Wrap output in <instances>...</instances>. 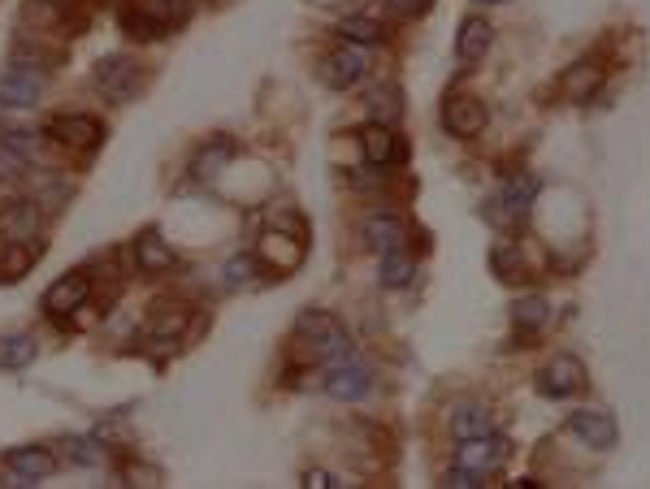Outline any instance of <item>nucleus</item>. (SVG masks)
Returning a JSON list of instances; mask_svg holds the SVG:
<instances>
[{
    "instance_id": "f257e3e1",
    "label": "nucleus",
    "mask_w": 650,
    "mask_h": 489,
    "mask_svg": "<svg viewBox=\"0 0 650 489\" xmlns=\"http://www.w3.org/2000/svg\"><path fill=\"white\" fill-rule=\"evenodd\" d=\"M291 342H295V351H304V360L321 364V368H334V364H343V360L356 355L343 321L330 316V312H317V308L299 312V321L291 329Z\"/></svg>"
},
{
    "instance_id": "f03ea898",
    "label": "nucleus",
    "mask_w": 650,
    "mask_h": 489,
    "mask_svg": "<svg viewBox=\"0 0 650 489\" xmlns=\"http://www.w3.org/2000/svg\"><path fill=\"white\" fill-rule=\"evenodd\" d=\"M533 200H538V178H533V174H512L499 187V195H490V204L481 208V213L490 217V226L516 230V226H525V221H529Z\"/></svg>"
},
{
    "instance_id": "7ed1b4c3",
    "label": "nucleus",
    "mask_w": 650,
    "mask_h": 489,
    "mask_svg": "<svg viewBox=\"0 0 650 489\" xmlns=\"http://www.w3.org/2000/svg\"><path fill=\"white\" fill-rule=\"evenodd\" d=\"M585 390V364L581 355L572 351H555L551 360L538 368V394L546 399H572V394Z\"/></svg>"
},
{
    "instance_id": "20e7f679",
    "label": "nucleus",
    "mask_w": 650,
    "mask_h": 489,
    "mask_svg": "<svg viewBox=\"0 0 650 489\" xmlns=\"http://www.w3.org/2000/svg\"><path fill=\"white\" fill-rule=\"evenodd\" d=\"M96 87H100L113 104H130V100H135V91L143 87V70H139V61H130L126 52L100 57V61H96Z\"/></svg>"
},
{
    "instance_id": "39448f33",
    "label": "nucleus",
    "mask_w": 650,
    "mask_h": 489,
    "mask_svg": "<svg viewBox=\"0 0 650 489\" xmlns=\"http://www.w3.org/2000/svg\"><path fill=\"white\" fill-rule=\"evenodd\" d=\"M507 459H512V438H503V433H486V438H464L451 464L455 468H473V472H481V477H494Z\"/></svg>"
},
{
    "instance_id": "423d86ee",
    "label": "nucleus",
    "mask_w": 650,
    "mask_h": 489,
    "mask_svg": "<svg viewBox=\"0 0 650 489\" xmlns=\"http://www.w3.org/2000/svg\"><path fill=\"white\" fill-rule=\"evenodd\" d=\"M568 433L581 446H590V451H611V446L620 442V425L607 407H577V412L568 416Z\"/></svg>"
},
{
    "instance_id": "0eeeda50",
    "label": "nucleus",
    "mask_w": 650,
    "mask_h": 489,
    "mask_svg": "<svg viewBox=\"0 0 650 489\" xmlns=\"http://www.w3.org/2000/svg\"><path fill=\"white\" fill-rule=\"evenodd\" d=\"M490 113H486V100L468 96V91H455V96L442 100V126H447V135L455 139H477L481 130H486Z\"/></svg>"
},
{
    "instance_id": "6e6552de",
    "label": "nucleus",
    "mask_w": 650,
    "mask_h": 489,
    "mask_svg": "<svg viewBox=\"0 0 650 489\" xmlns=\"http://www.w3.org/2000/svg\"><path fill=\"white\" fill-rule=\"evenodd\" d=\"M369 390H373V368L364 360H356V355L343 364H334V368H325V394H330L334 403H360Z\"/></svg>"
},
{
    "instance_id": "1a4fd4ad",
    "label": "nucleus",
    "mask_w": 650,
    "mask_h": 489,
    "mask_svg": "<svg viewBox=\"0 0 650 489\" xmlns=\"http://www.w3.org/2000/svg\"><path fill=\"white\" fill-rule=\"evenodd\" d=\"M317 74L330 91H351V87H360L364 74H369V57H364L356 44H343L317 65Z\"/></svg>"
},
{
    "instance_id": "9d476101",
    "label": "nucleus",
    "mask_w": 650,
    "mask_h": 489,
    "mask_svg": "<svg viewBox=\"0 0 650 489\" xmlns=\"http://www.w3.org/2000/svg\"><path fill=\"white\" fill-rule=\"evenodd\" d=\"M603 83H607V65L598 57H581L559 74V96L568 104H590L598 91H603Z\"/></svg>"
},
{
    "instance_id": "9b49d317",
    "label": "nucleus",
    "mask_w": 650,
    "mask_h": 489,
    "mask_svg": "<svg viewBox=\"0 0 650 489\" xmlns=\"http://www.w3.org/2000/svg\"><path fill=\"white\" fill-rule=\"evenodd\" d=\"M364 243H369L377 256H386V251H403L412 243V230H408V221H403L399 213H390V208H373L369 217H364Z\"/></svg>"
},
{
    "instance_id": "f8f14e48",
    "label": "nucleus",
    "mask_w": 650,
    "mask_h": 489,
    "mask_svg": "<svg viewBox=\"0 0 650 489\" xmlns=\"http://www.w3.org/2000/svg\"><path fill=\"white\" fill-rule=\"evenodd\" d=\"M91 299V277L87 273H65L44 290V312L52 321H70L78 308H87Z\"/></svg>"
},
{
    "instance_id": "ddd939ff",
    "label": "nucleus",
    "mask_w": 650,
    "mask_h": 489,
    "mask_svg": "<svg viewBox=\"0 0 650 489\" xmlns=\"http://www.w3.org/2000/svg\"><path fill=\"white\" fill-rule=\"evenodd\" d=\"M44 87H48V74L18 61L9 74H0V104H5V109H31V104H39V96H44Z\"/></svg>"
},
{
    "instance_id": "4468645a",
    "label": "nucleus",
    "mask_w": 650,
    "mask_h": 489,
    "mask_svg": "<svg viewBox=\"0 0 650 489\" xmlns=\"http://www.w3.org/2000/svg\"><path fill=\"white\" fill-rule=\"evenodd\" d=\"M360 152L373 169H390V165L408 161V143L395 135V126H382V122H369L360 130Z\"/></svg>"
},
{
    "instance_id": "2eb2a0df",
    "label": "nucleus",
    "mask_w": 650,
    "mask_h": 489,
    "mask_svg": "<svg viewBox=\"0 0 650 489\" xmlns=\"http://www.w3.org/2000/svg\"><path fill=\"white\" fill-rule=\"evenodd\" d=\"M48 139L61 143V148H70V152H96L100 139H104V126L87 113H70V117H57V122L48 126Z\"/></svg>"
},
{
    "instance_id": "dca6fc26",
    "label": "nucleus",
    "mask_w": 650,
    "mask_h": 489,
    "mask_svg": "<svg viewBox=\"0 0 650 489\" xmlns=\"http://www.w3.org/2000/svg\"><path fill=\"white\" fill-rule=\"evenodd\" d=\"M490 44H494V26L481 18V13H468V18L460 22V31H455V61L460 65L486 61Z\"/></svg>"
},
{
    "instance_id": "f3484780",
    "label": "nucleus",
    "mask_w": 650,
    "mask_h": 489,
    "mask_svg": "<svg viewBox=\"0 0 650 489\" xmlns=\"http://www.w3.org/2000/svg\"><path fill=\"white\" fill-rule=\"evenodd\" d=\"M174 260H178L174 247H169L156 230H143L139 239H135V264H139V273H148V277L169 273V269H174Z\"/></svg>"
},
{
    "instance_id": "a211bd4d",
    "label": "nucleus",
    "mask_w": 650,
    "mask_h": 489,
    "mask_svg": "<svg viewBox=\"0 0 650 489\" xmlns=\"http://www.w3.org/2000/svg\"><path fill=\"white\" fill-rule=\"evenodd\" d=\"M9 468L18 472V481H48L52 472H57V459H52L48 446H18V451H9Z\"/></svg>"
},
{
    "instance_id": "6ab92c4d",
    "label": "nucleus",
    "mask_w": 650,
    "mask_h": 489,
    "mask_svg": "<svg viewBox=\"0 0 650 489\" xmlns=\"http://www.w3.org/2000/svg\"><path fill=\"white\" fill-rule=\"evenodd\" d=\"M39 226H44V213H39L35 204H9L5 217H0V234H5V243H31Z\"/></svg>"
},
{
    "instance_id": "aec40b11",
    "label": "nucleus",
    "mask_w": 650,
    "mask_h": 489,
    "mask_svg": "<svg viewBox=\"0 0 650 489\" xmlns=\"http://www.w3.org/2000/svg\"><path fill=\"white\" fill-rule=\"evenodd\" d=\"M451 433L455 438H486L494 433V412L486 403H455L451 407Z\"/></svg>"
},
{
    "instance_id": "412c9836",
    "label": "nucleus",
    "mask_w": 650,
    "mask_h": 489,
    "mask_svg": "<svg viewBox=\"0 0 650 489\" xmlns=\"http://www.w3.org/2000/svg\"><path fill=\"white\" fill-rule=\"evenodd\" d=\"M512 325L520 334H538V329L551 325V299L538 295V290H529V295H520L512 303Z\"/></svg>"
},
{
    "instance_id": "4be33fe9",
    "label": "nucleus",
    "mask_w": 650,
    "mask_h": 489,
    "mask_svg": "<svg viewBox=\"0 0 650 489\" xmlns=\"http://www.w3.org/2000/svg\"><path fill=\"white\" fill-rule=\"evenodd\" d=\"M364 109H369L373 122L395 126L403 117V91L395 83H377V87H369V96H364Z\"/></svg>"
},
{
    "instance_id": "5701e85b",
    "label": "nucleus",
    "mask_w": 650,
    "mask_h": 489,
    "mask_svg": "<svg viewBox=\"0 0 650 489\" xmlns=\"http://www.w3.org/2000/svg\"><path fill=\"white\" fill-rule=\"evenodd\" d=\"M416 277V260L408 256V247L403 251H386V256H377V282L386 290H403Z\"/></svg>"
},
{
    "instance_id": "b1692460",
    "label": "nucleus",
    "mask_w": 650,
    "mask_h": 489,
    "mask_svg": "<svg viewBox=\"0 0 650 489\" xmlns=\"http://www.w3.org/2000/svg\"><path fill=\"white\" fill-rule=\"evenodd\" d=\"M338 35H343V44H356V48H373L382 44L386 31L377 18H364V13H351V18L338 22Z\"/></svg>"
},
{
    "instance_id": "393cba45",
    "label": "nucleus",
    "mask_w": 650,
    "mask_h": 489,
    "mask_svg": "<svg viewBox=\"0 0 650 489\" xmlns=\"http://www.w3.org/2000/svg\"><path fill=\"white\" fill-rule=\"evenodd\" d=\"M122 26H126V35L130 39H143V44H152V39H161V35H169L165 26H161V18L152 13V5H143V9H122Z\"/></svg>"
},
{
    "instance_id": "a878e982",
    "label": "nucleus",
    "mask_w": 650,
    "mask_h": 489,
    "mask_svg": "<svg viewBox=\"0 0 650 489\" xmlns=\"http://www.w3.org/2000/svg\"><path fill=\"white\" fill-rule=\"evenodd\" d=\"M35 334H9L0 338V368H9V373H18V368L35 364Z\"/></svg>"
},
{
    "instance_id": "bb28decb",
    "label": "nucleus",
    "mask_w": 650,
    "mask_h": 489,
    "mask_svg": "<svg viewBox=\"0 0 650 489\" xmlns=\"http://www.w3.org/2000/svg\"><path fill=\"white\" fill-rule=\"evenodd\" d=\"M234 156V143L230 139H213L208 148H200V156L191 161V174L200 178V182H208V178H217L221 174V165H226Z\"/></svg>"
},
{
    "instance_id": "cd10ccee",
    "label": "nucleus",
    "mask_w": 650,
    "mask_h": 489,
    "mask_svg": "<svg viewBox=\"0 0 650 489\" xmlns=\"http://www.w3.org/2000/svg\"><path fill=\"white\" fill-rule=\"evenodd\" d=\"M490 269L499 282H516V277H525V251H520V243H499L490 251Z\"/></svg>"
},
{
    "instance_id": "c85d7f7f",
    "label": "nucleus",
    "mask_w": 650,
    "mask_h": 489,
    "mask_svg": "<svg viewBox=\"0 0 650 489\" xmlns=\"http://www.w3.org/2000/svg\"><path fill=\"white\" fill-rule=\"evenodd\" d=\"M195 9H200V0H152V13L161 18L165 31H178V26H187Z\"/></svg>"
},
{
    "instance_id": "c756f323",
    "label": "nucleus",
    "mask_w": 650,
    "mask_h": 489,
    "mask_svg": "<svg viewBox=\"0 0 650 489\" xmlns=\"http://www.w3.org/2000/svg\"><path fill=\"white\" fill-rule=\"evenodd\" d=\"M31 260H35V251L26 243H5L0 247V277H5V282H18V277L31 269Z\"/></svg>"
},
{
    "instance_id": "7c9ffc66",
    "label": "nucleus",
    "mask_w": 650,
    "mask_h": 489,
    "mask_svg": "<svg viewBox=\"0 0 650 489\" xmlns=\"http://www.w3.org/2000/svg\"><path fill=\"white\" fill-rule=\"evenodd\" d=\"M61 446H65V459H70V464H78V468L104 464V446L96 438H65Z\"/></svg>"
},
{
    "instance_id": "2f4dec72",
    "label": "nucleus",
    "mask_w": 650,
    "mask_h": 489,
    "mask_svg": "<svg viewBox=\"0 0 650 489\" xmlns=\"http://www.w3.org/2000/svg\"><path fill=\"white\" fill-rule=\"evenodd\" d=\"M26 169H31V156L22 148H13V143H0V182L13 187V182L26 178Z\"/></svg>"
},
{
    "instance_id": "473e14b6",
    "label": "nucleus",
    "mask_w": 650,
    "mask_h": 489,
    "mask_svg": "<svg viewBox=\"0 0 650 489\" xmlns=\"http://www.w3.org/2000/svg\"><path fill=\"white\" fill-rule=\"evenodd\" d=\"M256 273H260L256 251H247V256H230V260H226V286H230V290L252 286V282H256Z\"/></svg>"
},
{
    "instance_id": "72a5a7b5",
    "label": "nucleus",
    "mask_w": 650,
    "mask_h": 489,
    "mask_svg": "<svg viewBox=\"0 0 650 489\" xmlns=\"http://www.w3.org/2000/svg\"><path fill=\"white\" fill-rule=\"evenodd\" d=\"M22 18L35 22V31H52V26L61 22V5H57V0H26Z\"/></svg>"
},
{
    "instance_id": "f704fd0d",
    "label": "nucleus",
    "mask_w": 650,
    "mask_h": 489,
    "mask_svg": "<svg viewBox=\"0 0 650 489\" xmlns=\"http://www.w3.org/2000/svg\"><path fill=\"white\" fill-rule=\"evenodd\" d=\"M429 9H434V0H386V13L390 18H403V22L425 18Z\"/></svg>"
},
{
    "instance_id": "c9c22d12",
    "label": "nucleus",
    "mask_w": 650,
    "mask_h": 489,
    "mask_svg": "<svg viewBox=\"0 0 650 489\" xmlns=\"http://www.w3.org/2000/svg\"><path fill=\"white\" fill-rule=\"evenodd\" d=\"M447 485L451 489H481L486 485V477H481V472H473V468H447Z\"/></svg>"
},
{
    "instance_id": "e433bc0d",
    "label": "nucleus",
    "mask_w": 650,
    "mask_h": 489,
    "mask_svg": "<svg viewBox=\"0 0 650 489\" xmlns=\"http://www.w3.org/2000/svg\"><path fill=\"white\" fill-rule=\"evenodd\" d=\"M304 485H308V489H312V485H317V489H330V485H343V481L330 477V472H321V468H312V472H304Z\"/></svg>"
},
{
    "instance_id": "4c0bfd02",
    "label": "nucleus",
    "mask_w": 650,
    "mask_h": 489,
    "mask_svg": "<svg viewBox=\"0 0 650 489\" xmlns=\"http://www.w3.org/2000/svg\"><path fill=\"white\" fill-rule=\"evenodd\" d=\"M512 485H516V489H538L542 481H533V477H520V481H512Z\"/></svg>"
},
{
    "instance_id": "58836bf2",
    "label": "nucleus",
    "mask_w": 650,
    "mask_h": 489,
    "mask_svg": "<svg viewBox=\"0 0 650 489\" xmlns=\"http://www.w3.org/2000/svg\"><path fill=\"white\" fill-rule=\"evenodd\" d=\"M477 5H507V0H477Z\"/></svg>"
}]
</instances>
